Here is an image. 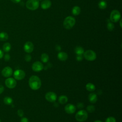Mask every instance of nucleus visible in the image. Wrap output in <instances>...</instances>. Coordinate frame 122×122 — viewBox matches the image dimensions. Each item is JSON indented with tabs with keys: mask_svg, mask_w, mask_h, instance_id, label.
<instances>
[{
	"mask_svg": "<svg viewBox=\"0 0 122 122\" xmlns=\"http://www.w3.org/2000/svg\"><path fill=\"white\" fill-rule=\"evenodd\" d=\"M29 85L32 90H37L41 87V80L40 78L37 76H31L29 80Z\"/></svg>",
	"mask_w": 122,
	"mask_h": 122,
	"instance_id": "1",
	"label": "nucleus"
},
{
	"mask_svg": "<svg viewBox=\"0 0 122 122\" xmlns=\"http://www.w3.org/2000/svg\"><path fill=\"white\" fill-rule=\"evenodd\" d=\"M26 7L31 10L37 9L39 6V2L38 0H28L26 3Z\"/></svg>",
	"mask_w": 122,
	"mask_h": 122,
	"instance_id": "5",
	"label": "nucleus"
},
{
	"mask_svg": "<svg viewBox=\"0 0 122 122\" xmlns=\"http://www.w3.org/2000/svg\"><path fill=\"white\" fill-rule=\"evenodd\" d=\"M31 68L33 71L36 72H39L43 69L44 66L41 62L37 61L32 64Z\"/></svg>",
	"mask_w": 122,
	"mask_h": 122,
	"instance_id": "10",
	"label": "nucleus"
},
{
	"mask_svg": "<svg viewBox=\"0 0 122 122\" xmlns=\"http://www.w3.org/2000/svg\"><path fill=\"white\" fill-rule=\"evenodd\" d=\"M2 49L4 51L6 52H8L10 51L11 49V45L9 42H6L2 46Z\"/></svg>",
	"mask_w": 122,
	"mask_h": 122,
	"instance_id": "19",
	"label": "nucleus"
},
{
	"mask_svg": "<svg viewBox=\"0 0 122 122\" xmlns=\"http://www.w3.org/2000/svg\"><path fill=\"white\" fill-rule=\"evenodd\" d=\"M13 76L15 80H21L25 76V72L22 70H17L13 72Z\"/></svg>",
	"mask_w": 122,
	"mask_h": 122,
	"instance_id": "8",
	"label": "nucleus"
},
{
	"mask_svg": "<svg viewBox=\"0 0 122 122\" xmlns=\"http://www.w3.org/2000/svg\"><path fill=\"white\" fill-rule=\"evenodd\" d=\"M121 19V13L116 10H112L110 14V20L113 22H117Z\"/></svg>",
	"mask_w": 122,
	"mask_h": 122,
	"instance_id": "6",
	"label": "nucleus"
},
{
	"mask_svg": "<svg viewBox=\"0 0 122 122\" xmlns=\"http://www.w3.org/2000/svg\"><path fill=\"white\" fill-rule=\"evenodd\" d=\"M75 19L72 16L67 17L63 21V26L66 29H71L75 24Z\"/></svg>",
	"mask_w": 122,
	"mask_h": 122,
	"instance_id": "2",
	"label": "nucleus"
},
{
	"mask_svg": "<svg viewBox=\"0 0 122 122\" xmlns=\"http://www.w3.org/2000/svg\"><path fill=\"white\" fill-rule=\"evenodd\" d=\"M9 35L7 33L5 32H1L0 33V41H6L8 39Z\"/></svg>",
	"mask_w": 122,
	"mask_h": 122,
	"instance_id": "21",
	"label": "nucleus"
},
{
	"mask_svg": "<svg viewBox=\"0 0 122 122\" xmlns=\"http://www.w3.org/2000/svg\"><path fill=\"white\" fill-rule=\"evenodd\" d=\"M38 0V1H39H39H42V0Z\"/></svg>",
	"mask_w": 122,
	"mask_h": 122,
	"instance_id": "41",
	"label": "nucleus"
},
{
	"mask_svg": "<svg viewBox=\"0 0 122 122\" xmlns=\"http://www.w3.org/2000/svg\"><path fill=\"white\" fill-rule=\"evenodd\" d=\"M41 60L43 62L46 63L49 61V56L47 54H46L45 53H42L41 55Z\"/></svg>",
	"mask_w": 122,
	"mask_h": 122,
	"instance_id": "24",
	"label": "nucleus"
},
{
	"mask_svg": "<svg viewBox=\"0 0 122 122\" xmlns=\"http://www.w3.org/2000/svg\"><path fill=\"white\" fill-rule=\"evenodd\" d=\"M4 91V87L2 85H0V94L2 93Z\"/></svg>",
	"mask_w": 122,
	"mask_h": 122,
	"instance_id": "35",
	"label": "nucleus"
},
{
	"mask_svg": "<svg viewBox=\"0 0 122 122\" xmlns=\"http://www.w3.org/2000/svg\"><path fill=\"white\" fill-rule=\"evenodd\" d=\"M0 122H1V121H0Z\"/></svg>",
	"mask_w": 122,
	"mask_h": 122,
	"instance_id": "42",
	"label": "nucleus"
},
{
	"mask_svg": "<svg viewBox=\"0 0 122 122\" xmlns=\"http://www.w3.org/2000/svg\"><path fill=\"white\" fill-rule=\"evenodd\" d=\"M13 73V70L12 68L9 66L4 67L1 71V74L4 77H10Z\"/></svg>",
	"mask_w": 122,
	"mask_h": 122,
	"instance_id": "11",
	"label": "nucleus"
},
{
	"mask_svg": "<svg viewBox=\"0 0 122 122\" xmlns=\"http://www.w3.org/2000/svg\"><path fill=\"white\" fill-rule=\"evenodd\" d=\"M74 51L77 55L83 54L84 53V49L81 46H77L75 47L74 49Z\"/></svg>",
	"mask_w": 122,
	"mask_h": 122,
	"instance_id": "22",
	"label": "nucleus"
},
{
	"mask_svg": "<svg viewBox=\"0 0 122 122\" xmlns=\"http://www.w3.org/2000/svg\"><path fill=\"white\" fill-rule=\"evenodd\" d=\"M45 98L46 100L49 102H54L57 99V95L54 92H49L46 93Z\"/></svg>",
	"mask_w": 122,
	"mask_h": 122,
	"instance_id": "9",
	"label": "nucleus"
},
{
	"mask_svg": "<svg viewBox=\"0 0 122 122\" xmlns=\"http://www.w3.org/2000/svg\"><path fill=\"white\" fill-rule=\"evenodd\" d=\"M64 110L67 113L72 114L74 113L76 111V107L72 104L69 103L65 106Z\"/></svg>",
	"mask_w": 122,
	"mask_h": 122,
	"instance_id": "13",
	"label": "nucleus"
},
{
	"mask_svg": "<svg viewBox=\"0 0 122 122\" xmlns=\"http://www.w3.org/2000/svg\"><path fill=\"white\" fill-rule=\"evenodd\" d=\"M3 55H4L3 52L2 51V50L0 49V59H1L3 57Z\"/></svg>",
	"mask_w": 122,
	"mask_h": 122,
	"instance_id": "36",
	"label": "nucleus"
},
{
	"mask_svg": "<svg viewBox=\"0 0 122 122\" xmlns=\"http://www.w3.org/2000/svg\"><path fill=\"white\" fill-rule=\"evenodd\" d=\"M107 29L108 30H109V31H112L114 29V25L113 24V23L111 22V21H109L107 23Z\"/></svg>",
	"mask_w": 122,
	"mask_h": 122,
	"instance_id": "26",
	"label": "nucleus"
},
{
	"mask_svg": "<svg viewBox=\"0 0 122 122\" xmlns=\"http://www.w3.org/2000/svg\"><path fill=\"white\" fill-rule=\"evenodd\" d=\"M88 100L91 103H94L97 101V96L95 93H91L88 96Z\"/></svg>",
	"mask_w": 122,
	"mask_h": 122,
	"instance_id": "15",
	"label": "nucleus"
},
{
	"mask_svg": "<svg viewBox=\"0 0 122 122\" xmlns=\"http://www.w3.org/2000/svg\"><path fill=\"white\" fill-rule=\"evenodd\" d=\"M81 12V8L78 6H75L72 9V14L74 16L78 15Z\"/></svg>",
	"mask_w": 122,
	"mask_h": 122,
	"instance_id": "18",
	"label": "nucleus"
},
{
	"mask_svg": "<svg viewBox=\"0 0 122 122\" xmlns=\"http://www.w3.org/2000/svg\"><path fill=\"white\" fill-rule=\"evenodd\" d=\"M94 122H102L100 120H96V121H95Z\"/></svg>",
	"mask_w": 122,
	"mask_h": 122,
	"instance_id": "40",
	"label": "nucleus"
},
{
	"mask_svg": "<svg viewBox=\"0 0 122 122\" xmlns=\"http://www.w3.org/2000/svg\"><path fill=\"white\" fill-rule=\"evenodd\" d=\"M120 27L121 28H122V20H120Z\"/></svg>",
	"mask_w": 122,
	"mask_h": 122,
	"instance_id": "39",
	"label": "nucleus"
},
{
	"mask_svg": "<svg viewBox=\"0 0 122 122\" xmlns=\"http://www.w3.org/2000/svg\"><path fill=\"white\" fill-rule=\"evenodd\" d=\"M5 84L8 88L10 89H13L16 87L17 82L15 79L8 77L5 81Z\"/></svg>",
	"mask_w": 122,
	"mask_h": 122,
	"instance_id": "7",
	"label": "nucleus"
},
{
	"mask_svg": "<svg viewBox=\"0 0 122 122\" xmlns=\"http://www.w3.org/2000/svg\"><path fill=\"white\" fill-rule=\"evenodd\" d=\"M68 100V97L66 95H61L59 97L58 101L60 104H64L66 103Z\"/></svg>",
	"mask_w": 122,
	"mask_h": 122,
	"instance_id": "17",
	"label": "nucleus"
},
{
	"mask_svg": "<svg viewBox=\"0 0 122 122\" xmlns=\"http://www.w3.org/2000/svg\"><path fill=\"white\" fill-rule=\"evenodd\" d=\"M3 102L6 105H11L13 103V99L9 96H6L4 98Z\"/></svg>",
	"mask_w": 122,
	"mask_h": 122,
	"instance_id": "20",
	"label": "nucleus"
},
{
	"mask_svg": "<svg viewBox=\"0 0 122 122\" xmlns=\"http://www.w3.org/2000/svg\"><path fill=\"white\" fill-rule=\"evenodd\" d=\"M83 57L87 61H93L96 59V54L93 51L89 50L84 52Z\"/></svg>",
	"mask_w": 122,
	"mask_h": 122,
	"instance_id": "4",
	"label": "nucleus"
},
{
	"mask_svg": "<svg viewBox=\"0 0 122 122\" xmlns=\"http://www.w3.org/2000/svg\"><path fill=\"white\" fill-rule=\"evenodd\" d=\"M10 54H9L8 53H7L4 56V60L5 61H9L10 60Z\"/></svg>",
	"mask_w": 122,
	"mask_h": 122,
	"instance_id": "32",
	"label": "nucleus"
},
{
	"mask_svg": "<svg viewBox=\"0 0 122 122\" xmlns=\"http://www.w3.org/2000/svg\"><path fill=\"white\" fill-rule=\"evenodd\" d=\"M83 56H82V54H80V55H77L76 59V60L78 61H81L83 60Z\"/></svg>",
	"mask_w": 122,
	"mask_h": 122,
	"instance_id": "31",
	"label": "nucleus"
},
{
	"mask_svg": "<svg viewBox=\"0 0 122 122\" xmlns=\"http://www.w3.org/2000/svg\"><path fill=\"white\" fill-rule=\"evenodd\" d=\"M88 113L87 111L84 110H81L78 111L75 114L76 120L80 122L85 121L88 118Z\"/></svg>",
	"mask_w": 122,
	"mask_h": 122,
	"instance_id": "3",
	"label": "nucleus"
},
{
	"mask_svg": "<svg viewBox=\"0 0 122 122\" xmlns=\"http://www.w3.org/2000/svg\"><path fill=\"white\" fill-rule=\"evenodd\" d=\"M77 107L79 109H82L84 107V104L81 102H79L77 104Z\"/></svg>",
	"mask_w": 122,
	"mask_h": 122,
	"instance_id": "33",
	"label": "nucleus"
},
{
	"mask_svg": "<svg viewBox=\"0 0 122 122\" xmlns=\"http://www.w3.org/2000/svg\"><path fill=\"white\" fill-rule=\"evenodd\" d=\"M23 49L26 52L30 53L33 51L34 45L31 42L27 41L24 45Z\"/></svg>",
	"mask_w": 122,
	"mask_h": 122,
	"instance_id": "12",
	"label": "nucleus"
},
{
	"mask_svg": "<svg viewBox=\"0 0 122 122\" xmlns=\"http://www.w3.org/2000/svg\"><path fill=\"white\" fill-rule=\"evenodd\" d=\"M58 58L61 61H65L68 59V54L65 52H60L57 55Z\"/></svg>",
	"mask_w": 122,
	"mask_h": 122,
	"instance_id": "16",
	"label": "nucleus"
},
{
	"mask_svg": "<svg viewBox=\"0 0 122 122\" xmlns=\"http://www.w3.org/2000/svg\"><path fill=\"white\" fill-rule=\"evenodd\" d=\"M86 109H87V111L90 113L93 112L95 110V107L93 105H92L88 106L86 108Z\"/></svg>",
	"mask_w": 122,
	"mask_h": 122,
	"instance_id": "27",
	"label": "nucleus"
},
{
	"mask_svg": "<svg viewBox=\"0 0 122 122\" xmlns=\"http://www.w3.org/2000/svg\"><path fill=\"white\" fill-rule=\"evenodd\" d=\"M17 114H18V115L19 117H22L24 115V112H23V111L22 110L19 109L17 111Z\"/></svg>",
	"mask_w": 122,
	"mask_h": 122,
	"instance_id": "30",
	"label": "nucleus"
},
{
	"mask_svg": "<svg viewBox=\"0 0 122 122\" xmlns=\"http://www.w3.org/2000/svg\"><path fill=\"white\" fill-rule=\"evenodd\" d=\"M20 122H29V121L28 118H27L26 117H22L21 119Z\"/></svg>",
	"mask_w": 122,
	"mask_h": 122,
	"instance_id": "34",
	"label": "nucleus"
},
{
	"mask_svg": "<svg viewBox=\"0 0 122 122\" xmlns=\"http://www.w3.org/2000/svg\"><path fill=\"white\" fill-rule=\"evenodd\" d=\"M86 89L89 92H93L95 90V86L92 83H88L86 85Z\"/></svg>",
	"mask_w": 122,
	"mask_h": 122,
	"instance_id": "23",
	"label": "nucleus"
},
{
	"mask_svg": "<svg viewBox=\"0 0 122 122\" xmlns=\"http://www.w3.org/2000/svg\"><path fill=\"white\" fill-rule=\"evenodd\" d=\"M51 5V2L50 0H43L42 1L41 6L42 9L46 10L50 8Z\"/></svg>",
	"mask_w": 122,
	"mask_h": 122,
	"instance_id": "14",
	"label": "nucleus"
},
{
	"mask_svg": "<svg viewBox=\"0 0 122 122\" xmlns=\"http://www.w3.org/2000/svg\"><path fill=\"white\" fill-rule=\"evenodd\" d=\"M21 0H11V1L15 3H18Z\"/></svg>",
	"mask_w": 122,
	"mask_h": 122,
	"instance_id": "38",
	"label": "nucleus"
},
{
	"mask_svg": "<svg viewBox=\"0 0 122 122\" xmlns=\"http://www.w3.org/2000/svg\"><path fill=\"white\" fill-rule=\"evenodd\" d=\"M56 48V50L57 51H60L61 50V47H60V46H59L58 45L56 46V48Z\"/></svg>",
	"mask_w": 122,
	"mask_h": 122,
	"instance_id": "37",
	"label": "nucleus"
},
{
	"mask_svg": "<svg viewBox=\"0 0 122 122\" xmlns=\"http://www.w3.org/2000/svg\"><path fill=\"white\" fill-rule=\"evenodd\" d=\"M107 3L105 1L102 0L98 3V7L101 9H105L107 7Z\"/></svg>",
	"mask_w": 122,
	"mask_h": 122,
	"instance_id": "25",
	"label": "nucleus"
},
{
	"mask_svg": "<svg viewBox=\"0 0 122 122\" xmlns=\"http://www.w3.org/2000/svg\"><path fill=\"white\" fill-rule=\"evenodd\" d=\"M31 56L29 55V54H27L25 55V60L27 61V62H29L31 61Z\"/></svg>",
	"mask_w": 122,
	"mask_h": 122,
	"instance_id": "29",
	"label": "nucleus"
},
{
	"mask_svg": "<svg viewBox=\"0 0 122 122\" xmlns=\"http://www.w3.org/2000/svg\"><path fill=\"white\" fill-rule=\"evenodd\" d=\"M105 122H116V119L114 117L110 116L106 119Z\"/></svg>",
	"mask_w": 122,
	"mask_h": 122,
	"instance_id": "28",
	"label": "nucleus"
}]
</instances>
